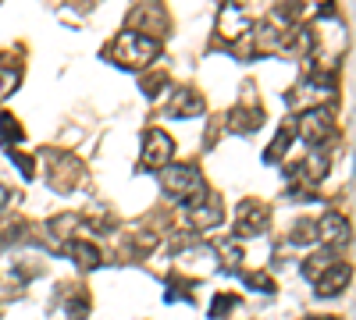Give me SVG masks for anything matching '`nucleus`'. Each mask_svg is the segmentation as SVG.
Returning <instances> with one entry per match:
<instances>
[{
	"label": "nucleus",
	"mask_w": 356,
	"mask_h": 320,
	"mask_svg": "<svg viewBox=\"0 0 356 320\" xmlns=\"http://www.w3.org/2000/svg\"><path fill=\"white\" fill-rule=\"evenodd\" d=\"M157 53H161V40L146 36L143 28H125V33H118V40L107 47V61H114L118 68L136 71V68L154 65Z\"/></svg>",
	"instance_id": "f257e3e1"
},
{
	"label": "nucleus",
	"mask_w": 356,
	"mask_h": 320,
	"mask_svg": "<svg viewBox=\"0 0 356 320\" xmlns=\"http://www.w3.org/2000/svg\"><path fill=\"white\" fill-rule=\"evenodd\" d=\"M296 132L307 146L314 150H324L328 146V139H335V110L324 103V107H307L303 118L296 121Z\"/></svg>",
	"instance_id": "f03ea898"
},
{
	"label": "nucleus",
	"mask_w": 356,
	"mask_h": 320,
	"mask_svg": "<svg viewBox=\"0 0 356 320\" xmlns=\"http://www.w3.org/2000/svg\"><path fill=\"white\" fill-rule=\"evenodd\" d=\"M161 182H164V192H168L171 199H178V203H186V199H193L196 192L207 189V185H203V174H200L193 164H168V167L161 171Z\"/></svg>",
	"instance_id": "7ed1b4c3"
},
{
	"label": "nucleus",
	"mask_w": 356,
	"mask_h": 320,
	"mask_svg": "<svg viewBox=\"0 0 356 320\" xmlns=\"http://www.w3.org/2000/svg\"><path fill=\"white\" fill-rule=\"evenodd\" d=\"M186 217H189V224H193L196 231H214V228L225 221V203H221L218 192L203 189V192H196L193 199H186Z\"/></svg>",
	"instance_id": "20e7f679"
},
{
	"label": "nucleus",
	"mask_w": 356,
	"mask_h": 320,
	"mask_svg": "<svg viewBox=\"0 0 356 320\" xmlns=\"http://www.w3.org/2000/svg\"><path fill=\"white\" fill-rule=\"evenodd\" d=\"M175 157V139L164 128L143 132V150H139V171H164Z\"/></svg>",
	"instance_id": "39448f33"
},
{
	"label": "nucleus",
	"mask_w": 356,
	"mask_h": 320,
	"mask_svg": "<svg viewBox=\"0 0 356 320\" xmlns=\"http://www.w3.org/2000/svg\"><path fill=\"white\" fill-rule=\"evenodd\" d=\"M267 224H271V210H267V203H257V199H243L239 203V210H235V235H239V239L264 235Z\"/></svg>",
	"instance_id": "423d86ee"
},
{
	"label": "nucleus",
	"mask_w": 356,
	"mask_h": 320,
	"mask_svg": "<svg viewBox=\"0 0 356 320\" xmlns=\"http://www.w3.org/2000/svg\"><path fill=\"white\" fill-rule=\"evenodd\" d=\"M349 278H353V267L349 264H332L328 271H317L314 278V296L317 299H335L349 288Z\"/></svg>",
	"instance_id": "0eeeda50"
},
{
	"label": "nucleus",
	"mask_w": 356,
	"mask_h": 320,
	"mask_svg": "<svg viewBox=\"0 0 356 320\" xmlns=\"http://www.w3.org/2000/svg\"><path fill=\"white\" fill-rule=\"evenodd\" d=\"M250 25L253 22H250V15L239 0H228L218 15V28H221V36H228V43H239L243 36H250Z\"/></svg>",
	"instance_id": "6e6552de"
},
{
	"label": "nucleus",
	"mask_w": 356,
	"mask_h": 320,
	"mask_svg": "<svg viewBox=\"0 0 356 320\" xmlns=\"http://www.w3.org/2000/svg\"><path fill=\"white\" fill-rule=\"evenodd\" d=\"M65 256L72 260L79 271H97V267H104V253H100V246H97V242H89V239H82V235H75V239L65 242Z\"/></svg>",
	"instance_id": "1a4fd4ad"
},
{
	"label": "nucleus",
	"mask_w": 356,
	"mask_h": 320,
	"mask_svg": "<svg viewBox=\"0 0 356 320\" xmlns=\"http://www.w3.org/2000/svg\"><path fill=\"white\" fill-rule=\"evenodd\" d=\"M47 157H50V185L54 189H61V192H68L79 178H82V167H79V160L75 157H68V153H54V150H47Z\"/></svg>",
	"instance_id": "9d476101"
},
{
	"label": "nucleus",
	"mask_w": 356,
	"mask_h": 320,
	"mask_svg": "<svg viewBox=\"0 0 356 320\" xmlns=\"http://www.w3.org/2000/svg\"><path fill=\"white\" fill-rule=\"evenodd\" d=\"M317 242L321 246H328V249H339V246H346L349 242V217H342V214H324L321 221H317Z\"/></svg>",
	"instance_id": "9b49d317"
},
{
	"label": "nucleus",
	"mask_w": 356,
	"mask_h": 320,
	"mask_svg": "<svg viewBox=\"0 0 356 320\" xmlns=\"http://www.w3.org/2000/svg\"><path fill=\"white\" fill-rule=\"evenodd\" d=\"M164 114H171V118H196V114H203V96L196 90H189V85H182V90L171 93Z\"/></svg>",
	"instance_id": "f8f14e48"
},
{
	"label": "nucleus",
	"mask_w": 356,
	"mask_h": 320,
	"mask_svg": "<svg viewBox=\"0 0 356 320\" xmlns=\"http://www.w3.org/2000/svg\"><path fill=\"white\" fill-rule=\"evenodd\" d=\"M225 125L235 135H250V132H257L264 125V110H260V103L257 107H235V110H228V121Z\"/></svg>",
	"instance_id": "ddd939ff"
},
{
	"label": "nucleus",
	"mask_w": 356,
	"mask_h": 320,
	"mask_svg": "<svg viewBox=\"0 0 356 320\" xmlns=\"http://www.w3.org/2000/svg\"><path fill=\"white\" fill-rule=\"evenodd\" d=\"M292 142H296V125H282V128H278V135H275V142L264 150V164H278V160L289 153Z\"/></svg>",
	"instance_id": "4468645a"
},
{
	"label": "nucleus",
	"mask_w": 356,
	"mask_h": 320,
	"mask_svg": "<svg viewBox=\"0 0 356 320\" xmlns=\"http://www.w3.org/2000/svg\"><path fill=\"white\" fill-rule=\"evenodd\" d=\"M22 139H25V128L15 121V114L11 110H0V142H4L8 150H15Z\"/></svg>",
	"instance_id": "2eb2a0df"
},
{
	"label": "nucleus",
	"mask_w": 356,
	"mask_h": 320,
	"mask_svg": "<svg viewBox=\"0 0 356 320\" xmlns=\"http://www.w3.org/2000/svg\"><path fill=\"white\" fill-rule=\"evenodd\" d=\"M61 310H68V313H65V320H82V317L89 313V296H86V288H72Z\"/></svg>",
	"instance_id": "dca6fc26"
},
{
	"label": "nucleus",
	"mask_w": 356,
	"mask_h": 320,
	"mask_svg": "<svg viewBox=\"0 0 356 320\" xmlns=\"http://www.w3.org/2000/svg\"><path fill=\"white\" fill-rule=\"evenodd\" d=\"M317 242V221H296L289 231V246H314Z\"/></svg>",
	"instance_id": "f3484780"
},
{
	"label": "nucleus",
	"mask_w": 356,
	"mask_h": 320,
	"mask_svg": "<svg viewBox=\"0 0 356 320\" xmlns=\"http://www.w3.org/2000/svg\"><path fill=\"white\" fill-rule=\"evenodd\" d=\"M18 82H22V71H18L15 65L0 61V100H8V96L18 90Z\"/></svg>",
	"instance_id": "a211bd4d"
},
{
	"label": "nucleus",
	"mask_w": 356,
	"mask_h": 320,
	"mask_svg": "<svg viewBox=\"0 0 356 320\" xmlns=\"http://www.w3.org/2000/svg\"><path fill=\"white\" fill-rule=\"evenodd\" d=\"M232 310H239V296H228V292H221V296H214V303H211V320H225Z\"/></svg>",
	"instance_id": "6ab92c4d"
},
{
	"label": "nucleus",
	"mask_w": 356,
	"mask_h": 320,
	"mask_svg": "<svg viewBox=\"0 0 356 320\" xmlns=\"http://www.w3.org/2000/svg\"><path fill=\"white\" fill-rule=\"evenodd\" d=\"M164 90H168V75H146L143 78V93L150 96V100H157Z\"/></svg>",
	"instance_id": "aec40b11"
},
{
	"label": "nucleus",
	"mask_w": 356,
	"mask_h": 320,
	"mask_svg": "<svg viewBox=\"0 0 356 320\" xmlns=\"http://www.w3.org/2000/svg\"><path fill=\"white\" fill-rule=\"evenodd\" d=\"M243 281L250 285V288H260V292H275V281L267 278V274H257V271H246L243 274Z\"/></svg>",
	"instance_id": "412c9836"
},
{
	"label": "nucleus",
	"mask_w": 356,
	"mask_h": 320,
	"mask_svg": "<svg viewBox=\"0 0 356 320\" xmlns=\"http://www.w3.org/2000/svg\"><path fill=\"white\" fill-rule=\"evenodd\" d=\"M8 157L18 164V171L25 174V178H33V174H36V160H33V157H25V153H18V150H8Z\"/></svg>",
	"instance_id": "4be33fe9"
},
{
	"label": "nucleus",
	"mask_w": 356,
	"mask_h": 320,
	"mask_svg": "<svg viewBox=\"0 0 356 320\" xmlns=\"http://www.w3.org/2000/svg\"><path fill=\"white\" fill-rule=\"evenodd\" d=\"M218 253H221V264H228V267H239V264H243V249H239V246H228V242H225Z\"/></svg>",
	"instance_id": "5701e85b"
},
{
	"label": "nucleus",
	"mask_w": 356,
	"mask_h": 320,
	"mask_svg": "<svg viewBox=\"0 0 356 320\" xmlns=\"http://www.w3.org/2000/svg\"><path fill=\"white\" fill-rule=\"evenodd\" d=\"M8 196H11V189H8L4 182H0V207H4V203H8Z\"/></svg>",
	"instance_id": "b1692460"
},
{
	"label": "nucleus",
	"mask_w": 356,
	"mask_h": 320,
	"mask_svg": "<svg viewBox=\"0 0 356 320\" xmlns=\"http://www.w3.org/2000/svg\"><path fill=\"white\" fill-rule=\"evenodd\" d=\"M307 320H335V317H307Z\"/></svg>",
	"instance_id": "393cba45"
}]
</instances>
